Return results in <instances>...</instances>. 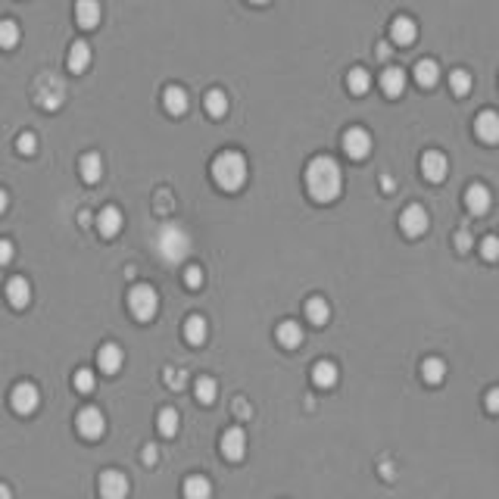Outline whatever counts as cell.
<instances>
[{
  "label": "cell",
  "mask_w": 499,
  "mask_h": 499,
  "mask_svg": "<svg viewBox=\"0 0 499 499\" xmlns=\"http://www.w3.org/2000/svg\"><path fill=\"white\" fill-rule=\"evenodd\" d=\"M306 191L315 203H334L343 191V175L334 156H315L306 165Z\"/></svg>",
  "instance_id": "1"
},
{
  "label": "cell",
  "mask_w": 499,
  "mask_h": 499,
  "mask_svg": "<svg viewBox=\"0 0 499 499\" xmlns=\"http://www.w3.org/2000/svg\"><path fill=\"white\" fill-rule=\"evenodd\" d=\"M247 175H250V165L244 159V153L237 150H222L216 159H212V181H216L218 191H241L247 184Z\"/></svg>",
  "instance_id": "2"
},
{
  "label": "cell",
  "mask_w": 499,
  "mask_h": 499,
  "mask_svg": "<svg viewBox=\"0 0 499 499\" xmlns=\"http://www.w3.org/2000/svg\"><path fill=\"white\" fill-rule=\"evenodd\" d=\"M156 253H159V259H163V262H184V259L191 256V247H194V244H191V234L188 231L181 228V225H163V228H159V234H156Z\"/></svg>",
  "instance_id": "3"
},
{
  "label": "cell",
  "mask_w": 499,
  "mask_h": 499,
  "mask_svg": "<svg viewBox=\"0 0 499 499\" xmlns=\"http://www.w3.org/2000/svg\"><path fill=\"white\" fill-rule=\"evenodd\" d=\"M128 309L137 322H153L159 312V294L150 284H135V288L128 290Z\"/></svg>",
  "instance_id": "4"
},
{
  "label": "cell",
  "mask_w": 499,
  "mask_h": 499,
  "mask_svg": "<svg viewBox=\"0 0 499 499\" xmlns=\"http://www.w3.org/2000/svg\"><path fill=\"white\" fill-rule=\"evenodd\" d=\"M75 428H78V434H82L84 440H100V437L106 434V418H103V412H100V409L88 405V409L78 412Z\"/></svg>",
  "instance_id": "5"
},
{
  "label": "cell",
  "mask_w": 499,
  "mask_h": 499,
  "mask_svg": "<svg viewBox=\"0 0 499 499\" xmlns=\"http://www.w3.org/2000/svg\"><path fill=\"white\" fill-rule=\"evenodd\" d=\"M428 225H431L428 212H424V206H418V203L405 206L403 216H399V231H403L405 237H422L424 231H428Z\"/></svg>",
  "instance_id": "6"
},
{
  "label": "cell",
  "mask_w": 499,
  "mask_h": 499,
  "mask_svg": "<svg viewBox=\"0 0 499 499\" xmlns=\"http://www.w3.org/2000/svg\"><path fill=\"white\" fill-rule=\"evenodd\" d=\"M38 403H41V394H38L35 384L22 381V384H16V387H13V394H10L13 412H19V415H31V412L38 409Z\"/></svg>",
  "instance_id": "7"
},
{
  "label": "cell",
  "mask_w": 499,
  "mask_h": 499,
  "mask_svg": "<svg viewBox=\"0 0 499 499\" xmlns=\"http://www.w3.org/2000/svg\"><path fill=\"white\" fill-rule=\"evenodd\" d=\"M128 490H131V484L122 471L110 468L100 475V496L103 499H122V496H128Z\"/></svg>",
  "instance_id": "8"
},
{
  "label": "cell",
  "mask_w": 499,
  "mask_h": 499,
  "mask_svg": "<svg viewBox=\"0 0 499 499\" xmlns=\"http://www.w3.org/2000/svg\"><path fill=\"white\" fill-rule=\"evenodd\" d=\"M222 456L228 459V462H241L244 456H247V434H244V428H228L222 434Z\"/></svg>",
  "instance_id": "9"
},
{
  "label": "cell",
  "mask_w": 499,
  "mask_h": 499,
  "mask_svg": "<svg viewBox=\"0 0 499 499\" xmlns=\"http://www.w3.org/2000/svg\"><path fill=\"white\" fill-rule=\"evenodd\" d=\"M465 206H468L471 216H487L490 206H493V194H490L487 184H471L465 191Z\"/></svg>",
  "instance_id": "10"
},
{
  "label": "cell",
  "mask_w": 499,
  "mask_h": 499,
  "mask_svg": "<svg viewBox=\"0 0 499 499\" xmlns=\"http://www.w3.org/2000/svg\"><path fill=\"white\" fill-rule=\"evenodd\" d=\"M343 150L350 159H365L371 153V135L365 128H350L343 135Z\"/></svg>",
  "instance_id": "11"
},
{
  "label": "cell",
  "mask_w": 499,
  "mask_h": 499,
  "mask_svg": "<svg viewBox=\"0 0 499 499\" xmlns=\"http://www.w3.org/2000/svg\"><path fill=\"white\" fill-rule=\"evenodd\" d=\"M447 172H449V163H447V156H443L440 150H428L422 156V175L428 178V181L440 184L443 178H447Z\"/></svg>",
  "instance_id": "12"
},
{
  "label": "cell",
  "mask_w": 499,
  "mask_h": 499,
  "mask_svg": "<svg viewBox=\"0 0 499 499\" xmlns=\"http://www.w3.org/2000/svg\"><path fill=\"white\" fill-rule=\"evenodd\" d=\"M415 38H418V25L412 16H396L390 22V41L396 47H409V44H415Z\"/></svg>",
  "instance_id": "13"
},
{
  "label": "cell",
  "mask_w": 499,
  "mask_h": 499,
  "mask_svg": "<svg viewBox=\"0 0 499 499\" xmlns=\"http://www.w3.org/2000/svg\"><path fill=\"white\" fill-rule=\"evenodd\" d=\"M125 362V352L119 343H103V347L97 350V368L103 371V375H116L119 368H122Z\"/></svg>",
  "instance_id": "14"
},
{
  "label": "cell",
  "mask_w": 499,
  "mask_h": 499,
  "mask_svg": "<svg viewBox=\"0 0 499 499\" xmlns=\"http://www.w3.org/2000/svg\"><path fill=\"white\" fill-rule=\"evenodd\" d=\"M475 135L481 137L484 144H499V112L484 110L481 116L475 119Z\"/></svg>",
  "instance_id": "15"
},
{
  "label": "cell",
  "mask_w": 499,
  "mask_h": 499,
  "mask_svg": "<svg viewBox=\"0 0 499 499\" xmlns=\"http://www.w3.org/2000/svg\"><path fill=\"white\" fill-rule=\"evenodd\" d=\"M163 106H165V112H169V116H184V112H188V106H191L188 91H184L181 84H169V88L163 91Z\"/></svg>",
  "instance_id": "16"
},
{
  "label": "cell",
  "mask_w": 499,
  "mask_h": 499,
  "mask_svg": "<svg viewBox=\"0 0 499 499\" xmlns=\"http://www.w3.org/2000/svg\"><path fill=\"white\" fill-rule=\"evenodd\" d=\"M6 299H10L13 309H25V306L31 303V284L25 281L22 275L10 278V281H6Z\"/></svg>",
  "instance_id": "17"
},
{
  "label": "cell",
  "mask_w": 499,
  "mask_h": 499,
  "mask_svg": "<svg viewBox=\"0 0 499 499\" xmlns=\"http://www.w3.org/2000/svg\"><path fill=\"white\" fill-rule=\"evenodd\" d=\"M122 225H125L122 209H116V206H106V209H100V216H97V231H100L103 237H116L119 231H122Z\"/></svg>",
  "instance_id": "18"
},
{
  "label": "cell",
  "mask_w": 499,
  "mask_h": 499,
  "mask_svg": "<svg viewBox=\"0 0 499 499\" xmlns=\"http://www.w3.org/2000/svg\"><path fill=\"white\" fill-rule=\"evenodd\" d=\"M100 16H103L100 0H75V22L82 25V29H97Z\"/></svg>",
  "instance_id": "19"
},
{
  "label": "cell",
  "mask_w": 499,
  "mask_h": 499,
  "mask_svg": "<svg viewBox=\"0 0 499 499\" xmlns=\"http://www.w3.org/2000/svg\"><path fill=\"white\" fill-rule=\"evenodd\" d=\"M381 91L387 97H403L405 94V72L399 66H387L381 72Z\"/></svg>",
  "instance_id": "20"
},
{
  "label": "cell",
  "mask_w": 499,
  "mask_h": 499,
  "mask_svg": "<svg viewBox=\"0 0 499 499\" xmlns=\"http://www.w3.org/2000/svg\"><path fill=\"white\" fill-rule=\"evenodd\" d=\"M412 75H415V82L422 84V88H434V84L440 82V66H437V59L424 57V59H418L415 63Z\"/></svg>",
  "instance_id": "21"
},
{
  "label": "cell",
  "mask_w": 499,
  "mask_h": 499,
  "mask_svg": "<svg viewBox=\"0 0 499 499\" xmlns=\"http://www.w3.org/2000/svg\"><path fill=\"white\" fill-rule=\"evenodd\" d=\"M206 337H209V325H206L203 315H188L184 318V341L191 347H203Z\"/></svg>",
  "instance_id": "22"
},
{
  "label": "cell",
  "mask_w": 499,
  "mask_h": 499,
  "mask_svg": "<svg viewBox=\"0 0 499 499\" xmlns=\"http://www.w3.org/2000/svg\"><path fill=\"white\" fill-rule=\"evenodd\" d=\"M337 365L334 362H328V359H322V362H315L312 365V384L315 387H322V390H331L337 384Z\"/></svg>",
  "instance_id": "23"
},
{
  "label": "cell",
  "mask_w": 499,
  "mask_h": 499,
  "mask_svg": "<svg viewBox=\"0 0 499 499\" xmlns=\"http://www.w3.org/2000/svg\"><path fill=\"white\" fill-rule=\"evenodd\" d=\"M275 337H278V343L281 347H288V350H297L299 343H303V328H299L297 322H281L278 325V331H275Z\"/></svg>",
  "instance_id": "24"
},
{
  "label": "cell",
  "mask_w": 499,
  "mask_h": 499,
  "mask_svg": "<svg viewBox=\"0 0 499 499\" xmlns=\"http://www.w3.org/2000/svg\"><path fill=\"white\" fill-rule=\"evenodd\" d=\"M66 66H69V72H84L91 66V47L84 41H75L72 44V50H69V59H66Z\"/></svg>",
  "instance_id": "25"
},
{
  "label": "cell",
  "mask_w": 499,
  "mask_h": 499,
  "mask_svg": "<svg viewBox=\"0 0 499 499\" xmlns=\"http://www.w3.org/2000/svg\"><path fill=\"white\" fill-rule=\"evenodd\" d=\"M78 172H82V178L88 184H97L100 175H103V159H100L97 153H84L82 163H78Z\"/></svg>",
  "instance_id": "26"
},
{
  "label": "cell",
  "mask_w": 499,
  "mask_h": 499,
  "mask_svg": "<svg viewBox=\"0 0 499 499\" xmlns=\"http://www.w3.org/2000/svg\"><path fill=\"white\" fill-rule=\"evenodd\" d=\"M306 318H309L312 325H328V318H331V306H328V299L325 297H312L309 303H306Z\"/></svg>",
  "instance_id": "27"
},
{
  "label": "cell",
  "mask_w": 499,
  "mask_h": 499,
  "mask_svg": "<svg viewBox=\"0 0 499 499\" xmlns=\"http://www.w3.org/2000/svg\"><path fill=\"white\" fill-rule=\"evenodd\" d=\"M368 88H371V72L365 69V66L350 69V75H347V91L350 94H368Z\"/></svg>",
  "instance_id": "28"
},
{
  "label": "cell",
  "mask_w": 499,
  "mask_h": 499,
  "mask_svg": "<svg viewBox=\"0 0 499 499\" xmlns=\"http://www.w3.org/2000/svg\"><path fill=\"white\" fill-rule=\"evenodd\" d=\"M422 378L428 384H443V378H447V362L443 359H437V356H431V359H424L422 362Z\"/></svg>",
  "instance_id": "29"
},
{
  "label": "cell",
  "mask_w": 499,
  "mask_h": 499,
  "mask_svg": "<svg viewBox=\"0 0 499 499\" xmlns=\"http://www.w3.org/2000/svg\"><path fill=\"white\" fill-rule=\"evenodd\" d=\"M203 106H206V112H209L212 119H225V112H228V97H225V91H209L203 100Z\"/></svg>",
  "instance_id": "30"
},
{
  "label": "cell",
  "mask_w": 499,
  "mask_h": 499,
  "mask_svg": "<svg viewBox=\"0 0 499 499\" xmlns=\"http://www.w3.org/2000/svg\"><path fill=\"white\" fill-rule=\"evenodd\" d=\"M212 493V484L206 481L203 475H191L188 481H184V496L188 499H206Z\"/></svg>",
  "instance_id": "31"
},
{
  "label": "cell",
  "mask_w": 499,
  "mask_h": 499,
  "mask_svg": "<svg viewBox=\"0 0 499 499\" xmlns=\"http://www.w3.org/2000/svg\"><path fill=\"white\" fill-rule=\"evenodd\" d=\"M194 394H197V399L203 405H212V403H216V394H218V384L212 381V378H197Z\"/></svg>",
  "instance_id": "32"
},
{
  "label": "cell",
  "mask_w": 499,
  "mask_h": 499,
  "mask_svg": "<svg viewBox=\"0 0 499 499\" xmlns=\"http://www.w3.org/2000/svg\"><path fill=\"white\" fill-rule=\"evenodd\" d=\"M156 424H159V434H163V437H175L181 418H178L175 409H163V412H159V418H156Z\"/></svg>",
  "instance_id": "33"
},
{
  "label": "cell",
  "mask_w": 499,
  "mask_h": 499,
  "mask_svg": "<svg viewBox=\"0 0 499 499\" xmlns=\"http://www.w3.org/2000/svg\"><path fill=\"white\" fill-rule=\"evenodd\" d=\"M471 84H475V78H471V72H465V69H456V72H449V88H452V94H459V97H465L471 91Z\"/></svg>",
  "instance_id": "34"
},
{
  "label": "cell",
  "mask_w": 499,
  "mask_h": 499,
  "mask_svg": "<svg viewBox=\"0 0 499 499\" xmlns=\"http://www.w3.org/2000/svg\"><path fill=\"white\" fill-rule=\"evenodd\" d=\"M16 41H19V25L13 22V19H6V22L0 25V44H3L6 50H13L16 47Z\"/></svg>",
  "instance_id": "35"
},
{
  "label": "cell",
  "mask_w": 499,
  "mask_h": 499,
  "mask_svg": "<svg viewBox=\"0 0 499 499\" xmlns=\"http://www.w3.org/2000/svg\"><path fill=\"white\" fill-rule=\"evenodd\" d=\"M94 384H97V375L91 368H78L75 371V390H78V394H91V390H94Z\"/></svg>",
  "instance_id": "36"
},
{
  "label": "cell",
  "mask_w": 499,
  "mask_h": 499,
  "mask_svg": "<svg viewBox=\"0 0 499 499\" xmlns=\"http://www.w3.org/2000/svg\"><path fill=\"white\" fill-rule=\"evenodd\" d=\"M203 281H206V271L200 269V265H188V269H184V284H188L191 290H200Z\"/></svg>",
  "instance_id": "37"
},
{
  "label": "cell",
  "mask_w": 499,
  "mask_h": 499,
  "mask_svg": "<svg viewBox=\"0 0 499 499\" xmlns=\"http://www.w3.org/2000/svg\"><path fill=\"white\" fill-rule=\"evenodd\" d=\"M481 256L487 259V262H496L499 259V237L496 234H487L481 241Z\"/></svg>",
  "instance_id": "38"
},
{
  "label": "cell",
  "mask_w": 499,
  "mask_h": 499,
  "mask_svg": "<svg viewBox=\"0 0 499 499\" xmlns=\"http://www.w3.org/2000/svg\"><path fill=\"white\" fill-rule=\"evenodd\" d=\"M16 147H19V153L31 156V153H35V147H38V137L31 135V131H22V135H19V141H16Z\"/></svg>",
  "instance_id": "39"
},
{
  "label": "cell",
  "mask_w": 499,
  "mask_h": 499,
  "mask_svg": "<svg viewBox=\"0 0 499 499\" xmlns=\"http://www.w3.org/2000/svg\"><path fill=\"white\" fill-rule=\"evenodd\" d=\"M484 405H487L490 415H499V387L487 390V396H484Z\"/></svg>",
  "instance_id": "40"
},
{
  "label": "cell",
  "mask_w": 499,
  "mask_h": 499,
  "mask_svg": "<svg viewBox=\"0 0 499 499\" xmlns=\"http://www.w3.org/2000/svg\"><path fill=\"white\" fill-rule=\"evenodd\" d=\"M0 250H3V253H0V262H10V259H13V244L10 241H3V244H0Z\"/></svg>",
  "instance_id": "41"
},
{
  "label": "cell",
  "mask_w": 499,
  "mask_h": 499,
  "mask_svg": "<svg viewBox=\"0 0 499 499\" xmlns=\"http://www.w3.org/2000/svg\"><path fill=\"white\" fill-rule=\"evenodd\" d=\"M144 462H147V465L156 462V447H147V449H144Z\"/></svg>",
  "instance_id": "42"
},
{
  "label": "cell",
  "mask_w": 499,
  "mask_h": 499,
  "mask_svg": "<svg viewBox=\"0 0 499 499\" xmlns=\"http://www.w3.org/2000/svg\"><path fill=\"white\" fill-rule=\"evenodd\" d=\"M456 244H459V250H462V253H465V250H468V234H465V231H462V234H459V237H456Z\"/></svg>",
  "instance_id": "43"
},
{
  "label": "cell",
  "mask_w": 499,
  "mask_h": 499,
  "mask_svg": "<svg viewBox=\"0 0 499 499\" xmlns=\"http://www.w3.org/2000/svg\"><path fill=\"white\" fill-rule=\"evenodd\" d=\"M378 57H381V59H387V57H390V50H387V44H381V47H378Z\"/></svg>",
  "instance_id": "44"
},
{
  "label": "cell",
  "mask_w": 499,
  "mask_h": 499,
  "mask_svg": "<svg viewBox=\"0 0 499 499\" xmlns=\"http://www.w3.org/2000/svg\"><path fill=\"white\" fill-rule=\"evenodd\" d=\"M250 3H256V6H262V3H269V0H250Z\"/></svg>",
  "instance_id": "45"
}]
</instances>
